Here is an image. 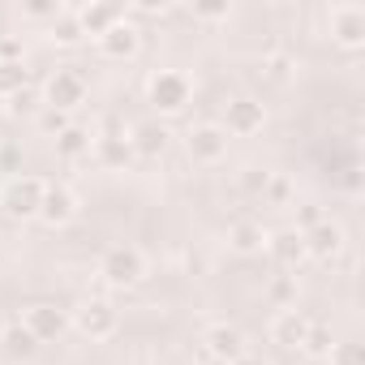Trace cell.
Segmentation results:
<instances>
[{"mask_svg":"<svg viewBox=\"0 0 365 365\" xmlns=\"http://www.w3.org/2000/svg\"><path fill=\"white\" fill-rule=\"evenodd\" d=\"M327 361L331 365H365V348L356 339H335L331 352H327Z\"/></svg>","mask_w":365,"mask_h":365,"instance_id":"obj_27","label":"cell"},{"mask_svg":"<svg viewBox=\"0 0 365 365\" xmlns=\"http://www.w3.org/2000/svg\"><path fill=\"white\" fill-rule=\"evenodd\" d=\"M258 73H262V82H271V86H288V82L297 78V56H288V52H271V56L258 61Z\"/></svg>","mask_w":365,"mask_h":365,"instance_id":"obj_20","label":"cell"},{"mask_svg":"<svg viewBox=\"0 0 365 365\" xmlns=\"http://www.w3.org/2000/svg\"><path fill=\"white\" fill-rule=\"evenodd\" d=\"M91 146H95V133H91L86 125H69V129L56 138V155H61V159H82V155H91Z\"/></svg>","mask_w":365,"mask_h":365,"instance_id":"obj_22","label":"cell"},{"mask_svg":"<svg viewBox=\"0 0 365 365\" xmlns=\"http://www.w3.org/2000/svg\"><path fill=\"white\" fill-rule=\"evenodd\" d=\"M69 125H73V120H69V112H56V108H43V112H39V129H43L52 142H56Z\"/></svg>","mask_w":365,"mask_h":365,"instance_id":"obj_28","label":"cell"},{"mask_svg":"<svg viewBox=\"0 0 365 365\" xmlns=\"http://www.w3.org/2000/svg\"><path fill=\"white\" fill-rule=\"evenodd\" d=\"M78 211H82L78 190L65 185V180H48V190H43V202H39V215H35V220L48 224V228H65V224L78 220Z\"/></svg>","mask_w":365,"mask_h":365,"instance_id":"obj_5","label":"cell"},{"mask_svg":"<svg viewBox=\"0 0 365 365\" xmlns=\"http://www.w3.org/2000/svg\"><path fill=\"white\" fill-rule=\"evenodd\" d=\"M267 176H271V172H262V168H245V172H241V190H245V194H262Z\"/></svg>","mask_w":365,"mask_h":365,"instance_id":"obj_35","label":"cell"},{"mask_svg":"<svg viewBox=\"0 0 365 365\" xmlns=\"http://www.w3.org/2000/svg\"><path fill=\"white\" fill-rule=\"evenodd\" d=\"M86 95H91V86H86V78L78 73V69H56L52 78H48V86H43V103L48 108H56V112H73V108H82L86 103Z\"/></svg>","mask_w":365,"mask_h":365,"instance_id":"obj_6","label":"cell"},{"mask_svg":"<svg viewBox=\"0 0 365 365\" xmlns=\"http://www.w3.org/2000/svg\"><path fill=\"white\" fill-rule=\"evenodd\" d=\"M69 327H73L78 335H86L91 344H99V339H112V335L120 331V314H116L112 301L86 297V301H78V309L69 314Z\"/></svg>","mask_w":365,"mask_h":365,"instance_id":"obj_3","label":"cell"},{"mask_svg":"<svg viewBox=\"0 0 365 365\" xmlns=\"http://www.w3.org/2000/svg\"><path fill=\"white\" fill-rule=\"evenodd\" d=\"M91 150H95L99 168H108V172H116V168H125V163L133 159L125 133H95V146H91Z\"/></svg>","mask_w":365,"mask_h":365,"instance_id":"obj_19","label":"cell"},{"mask_svg":"<svg viewBox=\"0 0 365 365\" xmlns=\"http://www.w3.org/2000/svg\"><path fill=\"white\" fill-rule=\"evenodd\" d=\"M228 250H232V254H241V258L262 254V250H267V228H262V224H254V220H237V224L228 228Z\"/></svg>","mask_w":365,"mask_h":365,"instance_id":"obj_18","label":"cell"},{"mask_svg":"<svg viewBox=\"0 0 365 365\" xmlns=\"http://www.w3.org/2000/svg\"><path fill=\"white\" fill-rule=\"evenodd\" d=\"M267 254L275 258V267L297 271L305 262V237L297 228H275V232H267Z\"/></svg>","mask_w":365,"mask_h":365,"instance_id":"obj_15","label":"cell"},{"mask_svg":"<svg viewBox=\"0 0 365 365\" xmlns=\"http://www.w3.org/2000/svg\"><path fill=\"white\" fill-rule=\"evenodd\" d=\"M190 99H194V82H190V73H180V69H159V73H150V82H146V103H150L159 116L185 112Z\"/></svg>","mask_w":365,"mask_h":365,"instance_id":"obj_1","label":"cell"},{"mask_svg":"<svg viewBox=\"0 0 365 365\" xmlns=\"http://www.w3.org/2000/svg\"><path fill=\"white\" fill-rule=\"evenodd\" d=\"M327 220V211L322 207H314V202H305V207H297V232H309L314 224H322Z\"/></svg>","mask_w":365,"mask_h":365,"instance_id":"obj_34","label":"cell"},{"mask_svg":"<svg viewBox=\"0 0 365 365\" xmlns=\"http://www.w3.org/2000/svg\"><path fill=\"white\" fill-rule=\"evenodd\" d=\"M331 344H335V335H331V327H327V322H309V335H305V344H301V352H305V356H314V361H327V352H331Z\"/></svg>","mask_w":365,"mask_h":365,"instance_id":"obj_24","label":"cell"},{"mask_svg":"<svg viewBox=\"0 0 365 365\" xmlns=\"http://www.w3.org/2000/svg\"><path fill=\"white\" fill-rule=\"evenodd\" d=\"M43 190H48V180L43 176H9L5 185H0V211H5L9 220H35L39 215V202H43Z\"/></svg>","mask_w":365,"mask_h":365,"instance_id":"obj_2","label":"cell"},{"mask_svg":"<svg viewBox=\"0 0 365 365\" xmlns=\"http://www.w3.org/2000/svg\"><path fill=\"white\" fill-rule=\"evenodd\" d=\"M202 348H207V356H211V361L232 365V361H241V356H245V335H241L232 322H211V327L202 331Z\"/></svg>","mask_w":365,"mask_h":365,"instance_id":"obj_11","label":"cell"},{"mask_svg":"<svg viewBox=\"0 0 365 365\" xmlns=\"http://www.w3.org/2000/svg\"><path fill=\"white\" fill-rule=\"evenodd\" d=\"M73 18H78V26H82V35H108L120 18H125V9L120 5H103V0H95V5H82V9H73Z\"/></svg>","mask_w":365,"mask_h":365,"instance_id":"obj_17","label":"cell"},{"mask_svg":"<svg viewBox=\"0 0 365 365\" xmlns=\"http://www.w3.org/2000/svg\"><path fill=\"white\" fill-rule=\"evenodd\" d=\"M99 279L108 288H138L146 279V258L142 250L133 245H112L103 258H99Z\"/></svg>","mask_w":365,"mask_h":365,"instance_id":"obj_4","label":"cell"},{"mask_svg":"<svg viewBox=\"0 0 365 365\" xmlns=\"http://www.w3.org/2000/svg\"><path fill=\"white\" fill-rule=\"evenodd\" d=\"M35 103H39V91H35V86H22L18 95H9V99H5V112L22 116V112H35Z\"/></svg>","mask_w":365,"mask_h":365,"instance_id":"obj_29","label":"cell"},{"mask_svg":"<svg viewBox=\"0 0 365 365\" xmlns=\"http://www.w3.org/2000/svg\"><path fill=\"white\" fill-rule=\"evenodd\" d=\"M258 198H262L267 207H279V211H284V207H292V198H297V190H292V180H288L284 172H271V176H267V185H262V194H258Z\"/></svg>","mask_w":365,"mask_h":365,"instance_id":"obj_23","label":"cell"},{"mask_svg":"<svg viewBox=\"0 0 365 365\" xmlns=\"http://www.w3.org/2000/svg\"><path fill=\"white\" fill-rule=\"evenodd\" d=\"M327 31H331V39H335L339 48L356 52V48L365 43V9H361V5H331Z\"/></svg>","mask_w":365,"mask_h":365,"instance_id":"obj_9","label":"cell"},{"mask_svg":"<svg viewBox=\"0 0 365 365\" xmlns=\"http://www.w3.org/2000/svg\"><path fill=\"white\" fill-rule=\"evenodd\" d=\"M309 314L305 309H279L275 318H271V344H279V348H301L305 344V335H309Z\"/></svg>","mask_w":365,"mask_h":365,"instance_id":"obj_16","label":"cell"},{"mask_svg":"<svg viewBox=\"0 0 365 365\" xmlns=\"http://www.w3.org/2000/svg\"><path fill=\"white\" fill-rule=\"evenodd\" d=\"M0 65H26V52H22L18 35H0Z\"/></svg>","mask_w":365,"mask_h":365,"instance_id":"obj_30","label":"cell"},{"mask_svg":"<svg viewBox=\"0 0 365 365\" xmlns=\"http://www.w3.org/2000/svg\"><path fill=\"white\" fill-rule=\"evenodd\" d=\"M262 125H267V103L262 99H254V95L228 99V108H224V133L254 138V133H262Z\"/></svg>","mask_w":365,"mask_h":365,"instance_id":"obj_8","label":"cell"},{"mask_svg":"<svg viewBox=\"0 0 365 365\" xmlns=\"http://www.w3.org/2000/svg\"><path fill=\"white\" fill-rule=\"evenodd\" d=\"M185 155H190L198 168H211V163H220V159L228 155V133H224V125H215V120H202V125H194V129L185 133Z\"/></svg>","mask_w":365,"mask_h":365,"instance_id":"obj_7","label":"cell"},{"mask_svg":"<svg viewBox=\"0 0 365 365\" xmlns=\"http://www.w3.org/2000/svg\"><path fill=\"white\" fill-rule=\"evenodd\" d=\"M194 18L198 22H228L232 5H228V0H220V5H194Z\"/></svg>","mask_w":365,"mask_h":365,"instance_id":"obj_32","label":"cell"},{"mask_svg":"<svg viewBox=\"0 0 365 365\" xmlns=\"http://www.w3.org/2000/svg\"><path fill=\"white\" fill-rule=\"evenodd\" d=\"M22 86H31L26 65H0V103H5L9 95H18Z\"/></svg>","mask_w":365,"mask_h":365,"instance_id":"obj_25","label":"cell"},{"mask_svg":"<svg viewBox=\"0 0 365 365\" xmlns=\"http://www.w3.org/2000/svg\"><path fill=\"white\" fill-rule=\"evenodd\" d=\"M95 43H99V56H103V61H133V56L142 52V31H138V22L120 18V22H116L108 35H99Z\"/></svg>","mask_w":365,"mask_h":365,"instance_id":"obj_12","label":"cell"},{"mask_svg":"<svg viewBox=\"0 0 365 365\" xmlns=\"http://www.w3.org/2000/svg\"><path fill=\"white\" fill-rule=\"evenodd\" d=\"M5 331H9V322H5V314H0V339H5Z\"/></svg>","mask_w":365,"mask_h":365,"instance_id":"obj_38","label":"cell"},{"mask_svg":"<svg viewBox=\"0 0 365 365\" xmlns=\"http://www.w3.org/2000/svg\"><path fill=\"white\" fill-rule=\"evenodd\" d=\"M125 138H129V150H133L138 159H163V150H168V142H172V133H168L163 120H138Z\"/></svg>","mask_w":365,"mask_h":365,"instance_id":"obj_14","label":"cell"},{"mask_svg":"<svg viewBox=\"0 0 365 365\" xmlns=\"http://www.w3.org/2000/svg\"><path fill=\"white\" fill-rule=\"evenodd\" d=\"M5 344H9V348H18V352H31V348H39V339H35V335H31L22 322L5 331Z\"/></svg>","mask_w":365,"mask_h":365,"instance_id":"obj_33","label":"cell"},{"mask_svg":"<svg viewBox=\"0 0 365 365\" xmlns=\"http://www.w3.org/2000/svg\"><path fill=\"white\" fill-rule=\"evenodd\" d=\"M48 39L56 43V48H78L86 35H82V26H78V18H73V9H61L52 22H48Z\"/></svg>","mask_w":365,"mask_h":365,"instance_id":"obj_21","label":"cell"},{"mask_svg":"<svg viewBox=\"0 0 365 365\" xmlns=\"http://www.w3.org/2000/svg\"><path fill=\"white\" fill-rule=\"evenodd\" d=\"M267 297H271L279 309H292V305H297V275H275V279L267 284Z\"/></svg>","mask_w":365,"mask_h":365,"instance_id":"obj_26","label":"cell"},{"mask_svg":"<svg viewBox=\"0 0 365 365\" xmlns=\"http://www.w3.org/2000/svg\"><path fill=\"white\" fill-rule=\"evenodd\" d=\"M163 14H168V5H155V0H142V5H133V9H129V22H133V18H163Z\"/></svg>","mask_w":365,"mask_h":365,"instance_id":"obj_36","label":"cell"},{"mask_svg":"<svg viewBox=\"0 0 365 365\" xmlns=\"http://www.w3.org/2000/svg\"><path fill=\"white\" fill-rule=\"evenodd\" d=\"M232 365H267V361H258V356H250V352H245V356H241V361H232Z\"/></svg>","mask_w":365,"mask_h":365,"instance_id":"obj_37","label":"cell"},{"mask_svg":"<svg viewBox=\"0 0 365 365\" xmlns=\"http://www.w3.org/2000/svg\"><path fill=\"white\" fill-rule=\"evenodd\" d=\"M22 14H26L31 22H52V18L61 14V5H56V0H31V5H22Z\"/></svg>","mask_w":365,"mask_h":365,"instance_id":"obj_31","label":"cell"},{"mask_svg":"<svg viewBox=\"0 0 365 365\" xmlns=\"http://www.w3.org/2000/svg\"><path fill=\"white\" fill-rule=\"evenodd\" d=\"M22 327H26L39 344H52V339H61V335L69 331V314L56 309V305H48V301H35V305H26Z\"/></svg>","mask_w":365,"mask_h":365,"instance_id":"obj_13","label":"cell"},{"mask_svg":"<svg viewBox=\"0 0 365 365\" xmlns=\"http://www.w3.org/2000/svg\"><path fill=\"white\" fill-rule=\"evenodd\" d=\"M301 237H305V258H314V262H335L344 254V245H348L344 224H335L331 215L322 224H314L309 232H301Z\"/></svg>","mask_w":365,"mask_h":365,"instance_id":"obj_10","label":"cell"}]
</instances>
